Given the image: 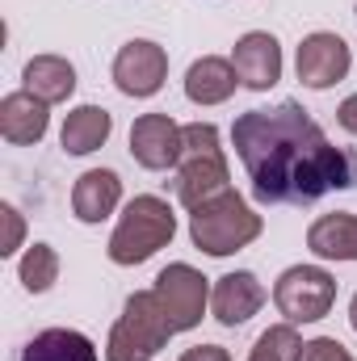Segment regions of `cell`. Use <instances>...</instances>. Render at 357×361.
I'll list each match as a JSON object with an SVG mask.
<instances>
[{
    "mask_svg": "<svg viewBox=\"0 0 357 361\" xmlns=\"http://www.w3.org/2000/svg\"><path fill=\"white\" fill-rule=\"evenodd\" d=\"M231 147L261 206H311L324 193L357 185V152L337 147L298 101L240 114Z\"/></svg>",
    "mask_w": 357,
    "mask_h": 361,
    "instance_id": "cell-1",
    "label": "cell"
},
{
    "mask_svg": "<svg viewBox=\"0 0 357 361\" xmlns=\"http://www.w3.org/2000/svg\"><path fill=\"white\" fill-rule=\"evenodd\" d=\"M177 235V214L164 197L156 193H139L126 202V210L118 214V227L105 244L109 261L122 265V269H135L143 261H152L160 248H169Z\"/></svg>",
    "mask_w": 357,
    "mask_h": 361,
    "instance_id": "cell-2",
    "label": "cell"
},
{
    "mask_svg": "<svg viewBox=\"0 0 357 361\" xmlns=\"http://www.w3.org/2000/svg\"><path fill=\"white\" fill-rule=\"evenodd\" d=\"M261 231H265V219L236 189H227V193L210 197L206 206L189 210V240L206 257H231V252L248 248Z\"/></svg>",
    "mask_w": 357,
    "mask_h": 361,
    "instance_id": "cell-3",
    "label": "cell"
},
{
    "mask_svg": "<svg viewBox=\"0 0 357 361\" xmlns=\"http://www.w3.org/2000/svg\"><path fill=\"white\" fill-rule=\"evenodd\" d=\"M173 324L156 298V290H139L126 298L122 315L109 328L105 341V361H152L169 341H173Z\"/></svg>",
    "mask_w": 357,
    "mask_h": 361,
    "instance_id": "cell-4",
    "label": "cell"
},
{
    "mask_svg": "<svg viewBox=\"0 0 357 361\" xmlns=\"http://www.w3.org/2000/svg\"><path fill=\"white\" fill-rule=\"evenodd\" d=\"M273 307L286 324H320L337 307V277L324 265H290L273 281Z\"/></svg>",
    "mask_w": 357,
    "mask_h": 361,
    "instance_id": "cell-5",
    "label": "cell"
},
{
    "mask_svg": "<svg viewBox=\"0 0 357 361\" xmlns=\"http://www.w3.org/2000/svg\"><path fill=\"white\" fill-rule=\"evenodd\" d=\"M152 290H156V298H160L173 332H193L202 324V315L210 311V277H202V273L193 269V265H185V261L160 269Z\"/></svg>",
    "mask_w": 357,
    "mask_h": 361,
    "instance_id": "cell-6",
    "label": "cell"
},
{
    "mask_svg": "<svg viewBox=\"0 0 357 361\" xmlns=\"http://www.w3.org/2000/svg\"><path fill=\"white\" fill-rule=\"evenodd\" d=\"M114 85L122 97H135V101H147L164 89L169 80V51L152 38H131L118 55H114V68H109Z\"/></svg>",
    "mask_w": 357,
    "mask_h": 361,
    "instance_id": "cell-7",
    "label": "cell"
},
{
    "mask_svg": "<svg viewBox=\"0 0 357 361\" xmlns=\"http://www.w3.org/2000/svg\"><path fill=\"white\" fill-rule=\"evenodd\" d=\"M349 68H353V51H349V42H345L341 34L315 30V34H307V38L298 42L294 72H298V80H303L307 89H315V92L332 89V85H341V80L349 76Z\"/></svg>",
    "mask_w": 357,
    "mask_h": 361,
    "instance_id": "cell-8",
    "label": "cell"
},
{
    "mask_svg": "<svg viewBox=\"0 0 357 361\" xmlns=\"http://www.w3.org/2000/svg\"><path fill=\"white\" fill-rule=\"evenodd\" d=\"M231 63H236L240 89L269 92L277 80H282V42H277L269 30H248V34L236 38Z\"/></svg>",
    "mask_w": 357,
    "mask_h": 361,
    "instance_id": "cell-9",
    "label": "cell"
},
{
    "mask_svg": "<svg viewBox=\"0 0 357 361\" xmlns=\"http://www.w3.org/2000/svg\"><path fill=\"white\" fill-rule=\"evenodd\" d=\"M131 156L147 173H169L181 164V126L169 114H139L131 126Z\"/></svg>",
    "mask_w": 357,
    "mask_h": 361,
    "instance_id": "cell-10",
    "label": "cell"
},
{
    "mask_svg": "<svg viewBox=\"0 0 357 361\" xmlns=\"http://www.w3.org/2000/svg\"><path fill=\"white\" fill-rule=\"evenodd\" d=\"M227 189H231V169H227L223 147H210V152H198V156H181L177 197L185 210H198V206H206L210 197H219Z\"/></svg>",
    "mask_w": 357,
    "mask_h": 361,
    "instance_id": "cell-11",
    "label": "cell"
},
{
    "mask_svg": "<svg viewBox=\"0 0 357 361\" xmlns=\"http://www.w3.org/2000/svg\"><path fill=\"white\" fill-rule=\"evenodd\" d=\"M261 307H265V286H261V277L253 269L223 273V277L210 286V315H214L223 328L248 324Z\"/></svg>",
    "mask_w": 357,
    "mask_h": 361,
    "instance_id": "cell-12",
    "label": "cell"
},
{
    "mask_svg": "<svg viewBox=\"0 0 357 361\" xmlns=\"http://www.w3.org/2000/svg\"><path fill=\"white\" fill-rule=\"evenodd\" d=\"M47 130H51V105L47 101H38L25 89L0 97V135H4V143L34 147V143L47 139Z\"/></svg>",
    "mask_w": 357,
    "mask_h": 361,
    "instance_id": "cell-13",
    "label": "cell"
},
{
    "mask_svg": "<svg viewBox=\"0 0 357 361\" xmlns=\"http://www.w3.org/2000/svg\"><path fill=\"white\" fill-rule=\"evenodd\" d=\"M122 206V177L114 169H89L72 185V214L80 223H105Z\"/></svg>",
    "mask_w": 357,
    "mask_h": 361,
    "instance_id": "cell-14",
    "label": "cell"
},
{
    "mask_svg": "<svg viewBox=\"0 0 357 361\" xmlns=\"http://www.w3.org/2000/svg\"><path fill=\"white\" fill-rule=\"evenodd\" d=\"M236 89H240L236 63L223 59V55H202V59H193L189 72H185V97H189L193 105H202V109L231 101Z\"/></svg>",
    "mask_w": 357,
    "mask_h": 361,
    "instance_id": "cell-15",
    "label": "cell"
},
{
    "mask_svg": "<svg viewBox=\"0 0 357 361\" xmlns=\"http://www.w3.org/2000/svg\"><path fill=\"white\" fill-rule=\"evenodd\" d=\"M307 248L320 261H357V214L332 210L307 227Z\"/></svg>",
    "mask_w": 357,
    "mask_h": 361,
    "instance_id": "cell-16",
    "label": "cell"
},
{
    "mask_svg": "<svg viewBox=\"0 0 357 361\" xmlns=\"http://www.w3.org/2000/svg\"><path fill=\"white\" fill-rule=\"evenodd\" d=\"M21 89L34 92V97L47 101V105H63V101L76 92V68H72L63 55H34V59L21 68Z\"/></svg>",
    "mask_w": 357,
    "mask_h": 361,
    "instance_id": "cell-17",
    "label": "cell"
},
{
    "mask_svg": "<svg viewBox=\"0 0 357 361\" xmlns=\"http://www.w3.org/2000/svg\"><path fill=\"white\" fill-rule=\"evenodd\" d=\"M114 135V118L109 109L101 105H76L68 118H63V130H59V143L68 156H92L97 147H105Z\"/></svg>",
    "mask_w": 357,
    "mask_h": 361,
    "instance_id": "cell-18",
    "label": "cell"
},
{
    "mask_svg": "<svg viewBox=\"0 0 357 361\" xmlns=\"http://www.w3.org/2000/svg\"><path fill=\"white\" fill-rule=\"evenodd\" d=\"M21 361H97V345L76 328H47L21 349Z\"/></svg>",
    "mask_w": 357,
    "mask_h": 361,
    "instance_id": "cell-19",
    "label": "cell"
},
{
    "mask_svg": "<svg viewBox=\"0 0 357 361\" xmlns=\"http://www.w3.org/2000/svg\"><path fill=\"white\" fill-rule=\"evenodd\" d=\"M17 277L30 294H47L59 281V252L51 244H30L17 261Z\"/></svg>",
    "mask_w": 357,
    "mask_h": 361,
    "instance_id": "cell-20",
    "label": "cell"
},
{
    "mask_svg": "<svg viewBox=\"0 0 357 361\" xmlns=\"http://www.w3.org/2000/svg\"><path fill=\"white\" fill-rule=\"evenodd\" d=\"M303 349H307V341L298 336L294 324H273L257 336L248 361H303Z\"/></svg>",
    "mask_w": 357,
    "mask_h": 361,
    "instance_id": "cell-21",
    "label": "cell"
},
{
    "mask_svg": "<svg viewBox=\"0 0 357 361\" xmlns=\"http://www.w3.org/2000/svg\"><path fill=\"white\" fill-rule=\"evenodd\" d=\"M0 219H4V244H0V257H17L21 252V244H25V219H21V210L17 206H0Z\"/></svg>",
    "mask_w": 357,
    "mask_h": 361,
    "instance_id": "cell-22",
    "label": "cell"
},
{
    "mask_svg": "<svg viewBox=\"0 0 357 361\" xmlns=\"http://www.w3.org/2000/svg\"><path fill=\"white\" fill-rule=\"evenodd\" d=\"M303 361H357V357L337 341V336H315V341H307Z\"/></svg>",
    "mask_w": 357,
    "mask_h": 361,
    "instance_id": "cell-23",
    "label": "cell"
},
{
    "mask_svg": "<svg viewBox=\"0 0 357 361\" xmlns=\"http://www.w3.org/2000/svg\"><path fill=\"white\" fill-rule=\"evenodd\" d=\"M177 361H231V353H227L223 345H193V349H185Z\"/></svg>",
    "mask_w": 357,
    "mask_h": 361,
    "instance_id": "cell-24",
    "label": "cell"
},
{
    "mask_svg": "<svg viewBox=\"0 0 357 361\" xmlns=\"http://www.w3.org/2000/svg\"><path fill=\"white\" fill-rule=\"evenodd\" d=\"M337 122H341V126H345V130L357 139V92H349V97L341 101V109H337Z\"/></svg>",
    "mask_w": 357,
    "mask_h": 361,
    "instance_id": "cell-25",
    "label": "cell"
},
{
    "mask_svg": "<svg viewBox=\"0 0 357 361\" xmlns=\"http://www.w3.org/2000/svg\"><path fill=\"white\" fill-rule=\"evenodd\" d=\"M349 324H353V332H357V294H353V302H349Z\"/></svg>",
    "mask_w": 357,
    "mask_h": 361,
    "instance_id": "cell-26",
    "label": "cell"
}]
</instances>
